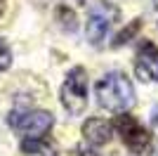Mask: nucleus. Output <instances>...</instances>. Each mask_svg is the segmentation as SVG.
Masks as SVG:
<instances>
[{"label": "nucleus", "instance_id": "f257e3e1", "mask_svg": "<svg viewBox=\"0 0 158 156\" xmlns=\"http://www.w3.org/2000/svg\"><path fill=\"white\" fill-rule=\"evenodd\" d=\"M97 102L106 111L127 114V109L135 104V88H132L130 78L120 71L106 73L97 83Z\"/></svg>", "mask_w": 158, "mask_h": 156}, {"label": "nucleus", "instance_id": "f03ea898", "mask_svg": "<svg viewBox=\"0 0 158 156\" xmlns=\"http://www.w3.org/2000/svg\"><path fill=\"white\" fill-rule=\"evenodd\" d=\"M59 97H61L64 109L73 116H80L87 109V71L83 66H73L69 71L64 85H61Z\"/></svg>", "mask_w": 158, "mask_h": 156}, {"label": "nucleus", "instance_id": "7ed1b4c3", "mask_svg": "<svg viewBox=\"0 0 158 156\" xmlns=\"http://www.w3.org/2000/svg\"><path fill=\"white\" fill-rule=\"evenodd\" d=\"M120 10L109 0H97L90 12H87V26H85V36L92 45H102V40L106 38L109 28L113 26V21H118Z\"/></svg>", "mask_w": 158, "mask_h": 156}, {"label": "nucleus", "instance_id": "20e7f679", "mask_svg": "<svg viewBox=\"0 0 158 156\" xmlns=\"http://www.w3.org/2000/svg\"><path fill=\"white\" fill-rule=\"evenodd\" d=\"M113 128L118 130V135L123 137L125 147L132 151V154L146 156L149 151H151V132L139 123L135 116H130V114H120V116L116 118Z\"/></svg>", "mask_w": 158, "mask_h": 156}, {"label": "nucleus", "instance_id": "39448f33", "mask_svg": "<svg viewBox=\"0 0 158 156\" xmlns=\"http://www.w3.org/2000/svg\"><path fill=\"white\" fill-rule=\"evenodd\" d=\"M10 125L14 130H19L26 135V140L33 137H45V132H50V128L54 125V116L50 111L33 109V111H12L10 114Z\"/></svg>", "mask_w": 158, "mask_h": 156}, {"label": "nucleus", "instance_id": "423d86ee", "mask_svg": "<svg viewBox=\"0 0 158 156\" xmlns=\"http://www.w3.org/2000/svg\"><path fill=\"white\" fill-rule=\"evenodd\" d=\"M135 73L142 83H158V47L144 40L135 54Z\"/></svg>", "mask_w": 158, "mask_h": 156}, {"label": "nucleus", "instance_id": "0eeeda50", "mask_svg": "<svg viewBox=\"0 0 158 156\" xmlns=\"http://www.w3.org/2000/svg\"><path fill=\"white\" fill-rule=\"evenodd\" d=\"M111 135H113V123H109L106 118H87L83 123V137L94 147L111 142Z\"/></svg>", "mask_w": 158, "mask_h": 156}, {"label": "nucleus", "instance_id": "6e6552de", "mask_svg": "<svg viewBox=\"0 0 158 156\" xmlns=\"http://www.w3.org/2000/svg\"><path fill=\"white\" fill-rule=\"evenodd\" d=\"M21 151L33 156H57V144L47 137H33V140L21 142Z\"/></svg>", "mask_w": 158, "mask_h": 156}, {"label": "nucleus", "instance_id": "1a4fd4ad", "mask_svg": "<svg viewBox=\"0 0 158 156\" xmlns=\"http://www.w3.org/2000/svg\"><path fill=\"white\" fill-rule=\"evenodd\" d=\"M139 28H142V19H132L120 33H116V38H113L111 45L113 47H120V45H125V43H130V40L139 33Z\"/></svg>", "mask_w": 158, "mask_h": 156}, {"label": "nucleus", "instance_id": "9d476101", "mask_svg": "<svg viewBox=\"0 0 158 156\" xmlns=\"http://www.w3.org/2000/svg\"><path fill=\"white\" fill-rule=\"evenodd\" d=\"M57 21L64 31H76V26H78V19H76V12H73L71 7H57Z\"/></svg>", "mask_w": 158, "mask_h": 156}, {"label": "nucleus", "instance_id": "9b49d317", "mask_svg": "<svg viewBox=\"0 0 158 156\" xmlns=\"http://www.w3.org/2000/svg\"><path fill=\"white\" fill-rule=\"evenodd\" d=\"M10 64H12V52H10V45L0 38V71L10 69Z\"/></svg>", "mask_w": 158, "mask_h": 156}, {"label": "nucleus", "instance_id": "f8f14e48", "mask_svg": "<svg viewBox=\"0 0 158 156\" xmlns=\"http://www.w3.org/2000/svg\"><path fill=\"white\" fill-rule=\"evenodd\" d=\"M151 128H153V132L158 135V106L153 109V114H151Z\"/></svg>", "mask_w": 158, "mask_h": 156}, {"label": "nucleus", "instance_id": "ddd939ff", "mask_svg": "<svg viewBox=\"0 0 158 156\" xmlns=\"http://www.w3.org/2000/svg\"><path fill=\"white\" fill-rule=\"evenodd\" d=\"M76 154H78V156H90L92 151H85V149H80V147H78V149H76Z\"/></svg>", "mask_w": 158, "mask_h": 156}, {"label": "nucleus", "instance_id": "4468645a", "mask_svg": "<svg viewBox=\"0 0 158 156\" xmlns=\"http://www.w3.org/2000/svg\"><path fill=\"white\" fill-rule=\"evenodd\" d=\"M5 5H7V0H0V17H2V12H5Z\"/></svg>", "mask_w": 158, "mask_h": 156}, {"label": "nucleus", "instance_id": "2eb2a0df", "mask_svg": "<svg viewBox=\"0 0 158 156\" xmlns=\"http://www.w3.org/2000/svg\"><path fill=\"white\" fill-rule=\"evenodd\" d=\"M156 10H158V0H156Z\"/></svg>", "mask_w": 158, "mask_h": 156}]
</instances>
